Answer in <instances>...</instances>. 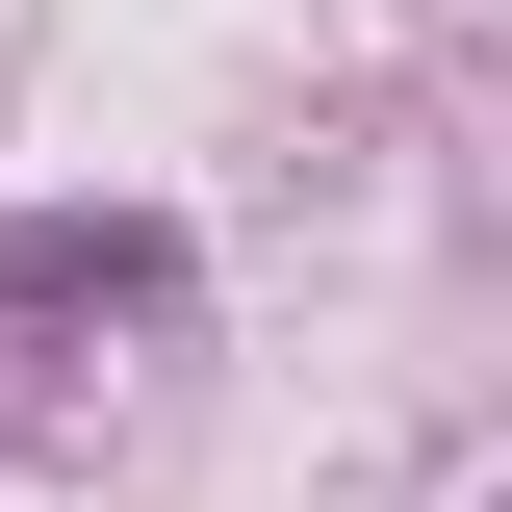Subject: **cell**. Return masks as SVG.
I'll return each mask as SVG.
<instances>
[{
	"label": "cell",
	"instance_id": "cell-1",
	"mask_svg": "<svg viewBox=\"0 0 512 512\" xmlns=\"http://www.w3.org/2000/svg\"><path fill=\"white\" fill-rule=\"evenodd\" d=\"M154 282V231L128 205H52V231H0V333H52V308H128Z\"/></svg>",
	"mask_w": 512,
	"mask_h": 512
}]
</instances>
